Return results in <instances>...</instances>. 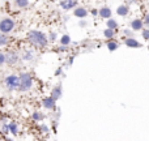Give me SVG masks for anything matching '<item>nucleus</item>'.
<instances>
[{
	"label": "nucleus",
	"instance_id": "1",
	"mask_svg": "<svg viewBox=\"0 0 149 141\" xmlns=\"http://www.w3.org/2000/svg\"><path fill=\"white\" fill-rule=\"evenodd\" d=\"M28 39L30 41V43L36 44L38 47H45L47 46V37L45 35L42 31H38V30H31L28 33Z\"/></svg>",
	"mask_w": 149,
	"mask_h": 141
},
{
	"label": "nucleus",
	"instance_id": "2",
	"mask_svg": "<svg viewBox=\"0 0 149 141\" xmlns=\"http://www.w3.org/2000/svg\"><path fill=\"white\" fill-rule=\"evenodd\" d=\"M18 78H20V86H18L20 92H29L33 88V76H31V73L22 72V73H20Z\"/></svg>",
	"mask_w": 149,
	"mask_h": 141
},
{
	"label": "nucleus",
	"instance_id": "3",
	"mask_svg": "<svg viewBox=\"0 0 149 141\" xmlns=\"http://www.w3.org/2000/svg\"><path fill=\"white\" fill-rule=\"evenodd\" d=\"M4 85L8 90H16L20 86V78L16 74H9L4 78Z\"/></svg>",
	"mask_w": 149,
	"mask_h": 141
},
{
	"label": "nucleus",
	"instance_id": "4",
	"mask_svg": "<svg viewBox=\"0 0 149 141\" xmlns=\"http://www.w3.org/2000/svg\"><path fill=\"white\" fill-rule=\"evenodd\" d=\"M13 28H15V22H13V20H10V18H3V20L0 21V31H1L3 34L12 31Z\"/></svg>",
	"mask_w": 149,
	"mask_h": 141
},
{
	"label": "nucleus",
	"instance_id": "5",
	"mask_svg": "<svg viewBox=\"0 0 149 141\" xmlns=\"http://www.w3.org/2000/svg\"><path fill=\"white\" fill-rule=\"evenodd\" d=\"M42 106H43V108H46L49 111H54L56 110V101L52 99L51 97H45L42 98Z\"/></svg>",
	"mask_w": 149,
	"mask_h": 141
},
{
	"label": "nucleus",
	"instance_id": "6",
	"mask_svg": "<svg viewBox=\"0 0 149 141\" xmlns=\"http://www.w3.org/2000/svg\"><path fill=\"white\" fill-rule=\"evenodd\" d=\"M130 28H131V30L134 31H141L143 29L145 28L144 26V22H143V18H134V20H131V22H130Z\"/></svg>",
	"mask_w": 149,
	"mask_h": 141
},
{
	"label": "nucleus",
	"instance_id": "7",
	"mask_svg": "<svg viewBox=\"0 0 149 141\" xmlns=\"http://www.w3.org/2000/svg\"><path fill=\"white\" fill-rule=\"evenodd\" d=\"M17 60H18L17 52H15V51H8L7 54H5V63H7V64L13 65V64H16V63H17Z\"/></svg>",
	"mask_w": 149,
	"mask_h": 141
},
{
	"label": "nucleus",
	"instance_id": "8",
	"mask_svg": "<svg viewBox=\"0 0 149 141\" xmlns=\"http://www.w3.org/2000/svg\"><path fill=\"white\" fill-rule=\"evenodd\" d=\"M62 95H63V89H62V85H56V86H55V88H52V90H51V94H50V97H51L52 99L58 101V99H60V98H62Z\"/></svg>",
	"mask_w": 149,
	"mask_h": 141
},
{
	"label": "nucleus",
	"instance_id": "9",
	"mask_svg": "<svg viewBox=\"0 0 149 141\" xmlns=\"http://www.w3.org/2000/svg\"><path fill=\"white\" fill-rule=\"evenodd\" d=\"M124 44L127 47H130V49H140L143 46L136 38H126L124 39Z\"/></svg>",
	"mask_w": 149,
	"mask_h": 141
},
{
	"label": "nucleus",
	"instance_id": "10",
	"mask_svg": "<svg viewBox=\"0 0 149 141\" xmlns=\"http://www.w3.org/2000/svg\"><path fill=\"white\" fill-rule=\"evenodd\" d=\"M111 15H113V10H111L109 7H102V8L98 9V16L102 17V18H105V20H110Z\"/></svg>",
	"mask_w": 149,
	"mask_h": 141
},
{
	"label": "nucleus",
	"instance_id": "11",
	"mask_svg": "<svg viewBox=\"0 0 149 141\" xmlns=\"http://www.w3.org/2000/svg\"><path fill=\"white\" fill-rule=\"evenodd\" d=\"M128 13H130V7L127 4H120L116 8V15L120 16V17H126Z\"/></svg>",
	"mask_w": 149,
	"mask_h": 141
},
{
	"label": "nucleus",
	"instance_id": "12",
	"mask_svg": "<svg viewBox=\"0 0 149 141\" xmlns=\"http://www.w3.org/2000/svg\"><path fill=\"white\" fill-rule=\"evenodd\" d=\"M77 4V0H63V1H60V7L63 8V9H72V8L76 7Z\"/></svg>",
	"mask_w": 149,
	"mask_h": 141
},
{
	"label": "nucleus",
	"instance_id": "13",
	"mask_svg": "<svg viewBox=\"0 0 149 141\" xmlns=\"http://www.w3.org/2000/svg\"><path fill=\"white\" fill-rule=\"evenodd\" d=\"M73 15L76 16V17H79V18H85L88 16V10L85 9V8H82V7H77V8H74Z\"/></svg>",
	"mask_w": 149,
	"mask_h": 141
},
{
	"label": "nucleus",
	"instance_id": "14",
	"mask_svg": "<svg viewBox=\"0 0 149 141\" xmlns=\"http://www.w3.org/2000/svg\"><path fill=\"white\" fill-rule=\"evenodd\" d=\"M106 46H107L109 51H115V50L119 49V43L115 41V39H109L107 43H106Z\"/></svg>",
	"mask_w": 149,
	"mask_h": 141
},
{
	"label": "nucleus",
	"instance_id": "15",
	"mask_svg": "<svg viewBox=\"0 0 149 141\" xmlns=\"http://www.w3.org/2000/svg\"><path fill=\"white\" fill-rule=\"evenodd\" d=\"M8 128H9V133L13 135V136H17L18 135V126L15 122H9L8 123Z\"/></svg>",
	"mask_w": 149,
	"mask_h": 141
},
{
	"label": "nucleus",
	"instance_id": "16",
	"mask_svg": "<svg viewBox=\"0 0 149 141\" xmlns=\"http://www.w3.org/2000/svg\"><path fill=\"white\" fill-rule=\"evenodd\" d=\"M45 119V114L41 113V111H34L31 114V120L33 122H42Z\"/></svg>",
	"mask_w": 149,
	"mask_h": 141
},
{
	"label": "nucleus",
	"instance_id": "17",
	"mask_svg": "<svg viewBox=\"0 0 149 141\" xmlns=\"http://www.w3.org/2000/svg\"><path fill=\"white\" fill-rule=\"evenodd\" d=\"M106 25H107V29H111V30H116V29H118V22H116V20H114V18L107 20Z\"/></svg>",
	"mask_w": 149,
	"mask_h": 141
},
{
	"label": "nucleus",
	"instance_id": "18",
	"mask_svg": "<svg viewBox=\"0 0 149 141\" xmlns=\"http://www.w3.org/2000/svg\"><path fill=\"white\" fill-rule=\"evenodd\" d=\"M103 35L107 39H114V37H115V30H111V29L106 28L105 30H103Z\"/></svg>",
	"mask_w": 149,
	"mask_h": 141
},
{
	"label": "nucleus",
	"instance_id": "19",
	"mask_svg": "<svg viewBox=\"0 0 149 141\" xmlns=\"http://www.w3.org/2000/svg\"><path fill=\"white\" fill-rule=\"evenodd\" d=\"M71 42V38L70 35H67V34H64V35H62V38H60V43H62V46H68Z\"/></svg>",
	"mask_w": 149,
	"mask_h": 141
},
{
	"label": "nucleus",
	"instance_id": "20",
	"mask_svg": "<svg viewBox=\"0 0 149 141\" xmlns=\"http://www.w3.org/2000/svg\"><path fill=\"white\" fill-rule=\"evenodd\" d=\"M123 34L126 35V38H135V31L131 30V29H124L123 30Z\"/></svg>",
	"mask_w": 149,
	"mask_h": 141
},
{
	"label": "nucleus",
	"instance_id": "21",
	"mask_svg": "<svg viewBox=\"0 0 149 141\" xmlns=\"http://www.w3.org/2000/svg\"><path fill=\"white\" fill-rule=\"evenodd\" d=\"M141 37L144 41H149V28H144L141 30Z\"/></svg>",
	"mask_w": 149,
	"mask_h": 141
},
{
	"label": "nucleus",
	"instance_id": "22",
	"mask_svg": "<svg viewBox=\"0 0 149 141\" xmlns=\"http://www.w3.org/2000/svg\"><path fill=\"white\" fill-rule=\"evenodd\" d=\"M8 43V37L5 34L0 33V46H5Z\"/></svg>",
	"mask_w": 149,
	"mask_h": 141
},
{
	"label": "nucleus",
	"instance_id": "23",
	"mask_svg": "<svg viewBox=\"0 0 149 141\" xmlns=\"http://www.w3.org/2000/svg\"><path fill=\"white\" fill-rule=\"evenodd\" d=\"M39 131H41L42 133H49V132H50V128L46 126V124H41V126H39Z\"/></svg>",
	"mask_w": 149,
	"mask_h": 141
},
{
	"label": "nucleus",
	"instance_id": "24",
	"mask_svg": "<svg viewBox=\"0 0 149 141\" xmlns=\"http://www.w3.org/2000/svg\"><path fill=\"white\" fill-rule=\"evenodd\" d=\"M16 4L18 7H26L29 4V0H16Z\"/></svg>",
	"mask_w": 149,
	"mask_h": 141
},
{
	"label": "nucleus",
	"instance_id": "25",
	"mask_svg": "<svg viewBox=\"0 0 149 141\" xmlns=\"http://www.w3.org/2000/svg\"><path fill=\"white\" fill-rule=\"evenodd\" d=\"M143 22H144V26H149V12H147L144 15V17H143Z\"/></svg>",
	"mask_w": 149,
	"mask_h": 141
},
{
	"label": "nucleus",
	"instance_id": "26",
	"mask_svg": "<svg viewBox=\"0 0 149 141\" xmlns=\"http://www.w3.org/2000/svg\"><path fill=\"white\" fill-rule=\"evenodd\" d=\"M31 59H33V52L26 51L25 55H24V60H31Z\"/></svg>",
	"mask_w": 149,
	"mask_h": 141
},
{
	"label": "nucleus",
	"instance_id": "27",
	"mask_svg": "<svg viewBox=\"0 0 149 141\" xmlns=\"http://www.w3.org/2000/svg\"><path fill=\"white\" fill-rule=\"evenodd\" d=\"M5 63V54L0 52V65H3Z\"/></svg>",
	"mask_w": 149,
	"mask_h": 141
},
{
	"label": "nucleus",
	"instance_id": "28",
	"mask_svg": "<svg viewBox=\"0 0 149 141\" xmlns=\"http://www.w3.org/2000/svg\"><path fill=\"white\" fill-rule=\"evenodd\" d=\"M92 15H93V16H97V15H98V10H97V9H93V10H92Z\"/></svg>",
	"mask_w": 149,
	"mask_h": 141
},
{
	"label": "nucleus",
	"instance_id": "29",
	"mask_svg": "<svg viewBox=\"0 0 149 141\" xmlns=\"http://www.w3.org/2000/svg\"><path fill=\"white\" fill-rule=\"evenodd\" d=\"M80 26H82V28L86 26V22H85V21H81V22H80Z\"/></svg>",
	"mask_w": 149,
	"mask_h": 141
},
{
	"label": "nucleus",
	"instance_id": "30",
	"mask_svg": "<svg viewBox=\"0 0 149 141\" xmlns=\"http://www.w3.org/2000/svg\"><path fill=\"white\" fill-rule=\"evenodd\" d=\"M148 51H149V44H148Z\"/></svg>",
	"mask_w": 149,
	"mask_h": 141
},
{
	"label": "nucleus",
	"instance_id": "31",
	"mask_svg": "<svg viewBox=\"0 0 149 141\" xmlns=\"http://www.w3.org/2000/svg\"><path fill=\"white\" fill-rule=\"evenodd\" d=\"M0 141H3V140H0Z\"/></svg>",
	"mask_w": 149,
	"mask_h": 141
}]
</instances>
